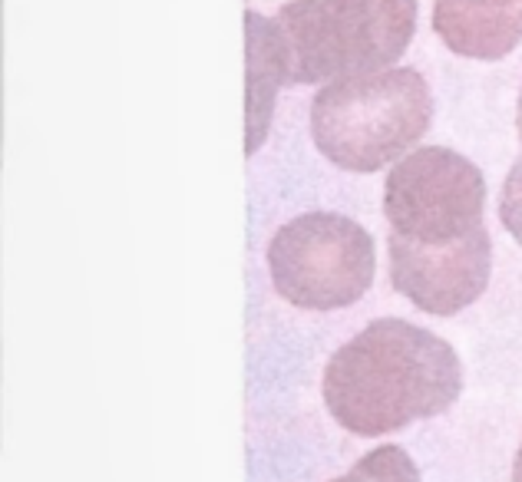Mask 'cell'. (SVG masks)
<instances>
[{"label": "cell", "mask_w": 522, "mask_h": 482, "mask_svg": "<svg viewBox=\"0 0 522 482\" xmlns=\"http://www.w3.org/2000/svg\"><path fill=\"white\" fill-rule=\"evenodd\" d=\"M391 222V285L436 318H453L479 301L489 285L493 241L486 225V182L444 146L403 155L383 185Z\"/></svg>", "instance_id": "1"}, {"label": "cell", "mask_w": 522, "mask_h": 482, "mask_svg": "<svg viewBox=\"0 0 522 482\" xmlns=\"http://www.w3.org/2000/svg\"><path fill=\"white\" fill-rule=\"evenodd\" d=\"M499 218L503 228L522 245V159L513 165V173L506 175L503 195H499Z\"/></svg>", "instance_id": "9"}, {"label": "cell", "mask_w": 522, "mask_h": 482, "mask_svg": "<svg viewBox=\"0 0 522 482\" xmlns=\"http://www.w3.org/2000/svg\"><path fill=\"white\" fill-rule=\"evenodd\" d=\"M374 238L354 218L308 212L285 222L268 245L275 291L305 310H338L360 301L374 281Z\"/></svg>", "instance_id": "5"}, {"label": "cell", "mask_w": 522, "mask_h": 482, "mask_svg": "<svg viewBox=\"0 0 522 482\" xmlns=\"http://www.w3.org/2000/svg\"><path fill=\"white\" fill-rule=\"evenodd\" d=\"M331 482H420V469L401 446H381Z\"/></svg>", "instance_id": "8"}, {"label": "cell", "mask_w": 522, "mask_h": 482, "mask_svg": "<svg viewBox=\"0 0 522 482\" xmlns=\"http://www.w3.org/2000/svg\"><path fill=\"white\" fill-rule=\"evenodd\" d=\"M463 390V363L444 337L401 318L367 324L324 371V403L354 436H383L446 414Z\"/></svg>", "instance_id": "2"}, {"label": "cell", "mask_w": 522, "mask_h": 482, "mask_svg": "<svg viewBox=\"0 0 522 482\" xmlns=\"http://www.w3.org/2000/svg\"><path fill=\"white\" fill-rule=\"evenodd\" d=\"M433 120V93L417 69L334 79L311 103V136L328 162L377 173L417 146Z\"/></svg>", "instance_id": "4"}, {"label": "cell", "mask_w": 522, "mask_h": 482, "mask_svg": "<svg viewBox=\"0 0 522 482\" xmlns=\"http://www.w3.org/2000/svg\"><path fill=\"white\" fill-rule=\"evenodd\" d=\"M245 44H248V139H245V149L255 152L268 136L275 96H278L281 83H287V73L275 20L248 10L245 14Z\"/></svg>", "instance_id": "7"}, {"label": "cell", "mask_w": 522, "mask_h": 482, "mask_svg": "<svg viewBox=\"0 0 522 482\" xmlns=\"http://www.w3.org/2000/svg\"><path fill=\"white\" fill-rule=\"evenodd\" d=\"M287 87L383 73L407 53L417 0H291L275 20Z\"/></svg>", "instance_id": "3"}, {"label": "cell", "mask_w": 522, "mask_h": 482, "mask_svg": "<svg viewBox=\"0 0 522 482\" xmlns=\"http://www.w3.org/2000/svg\"><path fill=\"white\" fill-rule=\"evenodd\" d=\"M436 37L466 60H503L522 44V0H436Z\"/></svg>", "instance_id": "6"}, {"label": "cell", "mask_w": 522, "mask_h": 482, "mask_svg": "<svg viewBox=\"0 0 522 482\" xmlns=\"http://www.w3.org/2000/svg\"><path fill=\"white\" fill-rule=\"evenodd\" d=\"M513 482H522V446L516 453V463H513Z\"/></svg>", "instance_id": "10"}, {"label": "cell", "mask_w": 522, "mask_h": 482, "mask_svg": "<svg viewBox=\"0 0 522 482\" xmlns=\"http://www.w3.org/2000/svg\"><path fill=\"white\" fill-rule=\"evenodd\" d=\"M516 130H519V142H522V93H519V112H516Z\"/></svg>", "instance_id": "11"}]
</instances>
